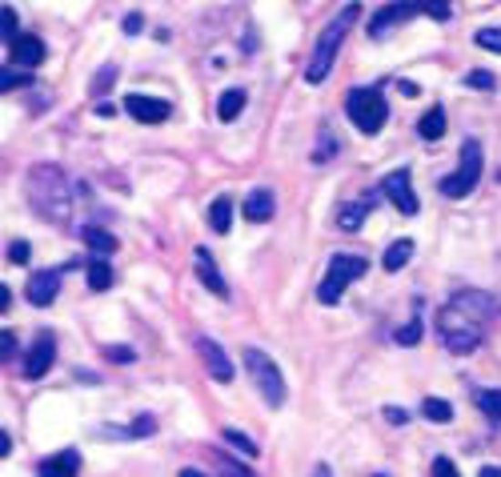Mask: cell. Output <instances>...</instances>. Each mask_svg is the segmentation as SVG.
Listing matches in <instances>:
<instances>
[{
  "label": "cell",
  "instance_id": "6da1fadb",
  "mask_svg": "<svg viewBox=\"0 0 501 477\" xmlns=\"http://www.w3.org/2000/svg\"><path fill=\"white\" fill-rule=\"evenodd\" d=\"M501 313L497 297L486 289H461L454 297L445 301V306L437 309V337L445 345L449 353H457V358H465V353H474L481 337H486V325L494 321Z\"/></svg>",
  "mask_w": 501,
  "mask_h": 477
},
{
  "label": "cell",
  "instance_id": "7a4b0ae2",
  "mask_svg": "<svg viewBox=\"0 0 501 477\" xmlns=\"http://www.w3.org/2000/svg\"><path fill=\"white\" fill-rule=\"evenodd\" d=\"M25 197L33 213L48 225H68L73 221V181L60 165H33L25 177Z\"/></svg>",
  "mask_w": 501,
  "mask_h": 477
},
{
  "label": "cell",
  "instance_id": "3957f363",
  "mask_svg": "<svg viewBox=\"0 0 501 477\" xmlns=\"http://www.w3.org/2000/svg\"><path fill=\"white\" fill-rule=\"evenodd\" d=\"M357 16H361V5L353 0V5H345L325 28H321V36H317V45H313V57H309V65H305V80H309V85H321V80L329 77V68H333V60L341 53V40H345L349 28L357 25Z\"/></svg>",
  "mask_w": 501,
  "mask_h": 477
},
{
  "label": "cell",
  "instance_id": "277c9868",
  "mask_svg": "<svg viewBox=\"0 0 501 477\" xmlns=\"http://www.w3.org/2000/svg\"><path fill=\"white\" fill-rule=\"evenodd\" d=\"M365 273H369L365 257H357V253H333L325 277H321V285H317V301L321 306H337V301L345 297V289L365 277Z\"/></svg>",
  "mask_w": 501,
  "mask_h": 477
},
{
  "label": "cell",
  "instance_id": "5b68a950",
  "mask_svg": "<svg viewBox=\"0 0 501 477\" xmlns=\"http://www.w3.org/2000/svg\"><path fill=\"white\" fill-rule=\"evenodd\" d=\"M345 113H349V120H353L357 133L373 137V133H381V129H385V120H389L385 93H381L377 85H369V88H349V93H345Z\"/></svg>",
  "mask_w": 501,
  "mask_h": 477
},
{
  "label": "cell",
  "instance_id": "8992f818",
  "mask_svg": "<svg viewBox=\"0 0 501 477\" xmlns=\"http://www.w3.org/2000/svg\"><path fill=\"white\" fill-rule=\"evenodd\" d=\"M245 373L253 378L257 385V393L265 398L269 410H281L285 405V378H281V369H277V361L269 358V353H261V349H245Z\"/></svg>",
  "mask_w": 501,
  "mask_h": 477
},
{
  "label": "cell",
  "instance_id": "52a82bcc",
  "mask_svg": "<svg viewBox=\"0 0 501 477\" xmlns=\"http://www.w3.org/2000/svg\"><path fill=\"white\" fill-rule=\"evenodd\" d=\"M481 172H486V157H481V145H477V140H465V145H461L457 169L449 172L445 181H441V192H445V197H457V201L469 197V192L477 189Z\"/></svg>",
  "mask_w": 501,
  "mask_h": 477
},
{
  "label": "cell",
  "instance_id": "ba28073f",
  "mask_svg": "<svg viewBox=\"0 0 501 477\" xmlns=\"http://www.w3.org/2000/svg\"><path fill=\"white\" fill-rule=\"evenodd\" d=\"M414 16H421L417 0H394V5L377 8V16H369V36H373V40L389 36V33H394V28L409 25V20H414Z\"/></svg>",
  "mask_w": 501,
  "mask_h": 477
},
{
  "label": "cell",
  "instance_id": "9c48e42d",
  "mask_svg": "<svg viewBox=\"0 0 501 477\" xmlns=\"http://www.w3.org/2000/svg\"><path fill=\"white\" fill-rule=\"evenodd\" d=\"M53 361H56V333H40V337L33 341V349L25 353V378L28 381H40L48 369H53Z\"/></svg>",
  "mask_w": 501,
  "mask_h": 477
},
{
  "label": "cell",
  "instance_id": "30bf717a",
  "mask_svg": "<svg viewBox=\"0 0 501 477\" xmlns=\"http://www.w3.org/2000/svg\"><path fill=\"white\" fill-rule=\"evenodd\" d=\"M197 358H200V365H205V373H209L213 381H220V385L233 381V373H237L233 361H229V353L220 349L213 337H197Z\"/></svg>",
  "mask_w": 501,
  "mask_h": 477
},
{
  "label": "cell",
  "instance_id": "8fae6325",
  "mask_svg": "<svg viewBox=\"0 0 501 477\" xmlns=\"http://www.w3.org/2000/svg\"><path fill=\"white\" fill-rule=\"evenodd\" d=\"M125 113L140 120V125H160V120H169V113H173V105L160 97H145V93H128L125 97Z\"/></svg>",
  "mask_w": 501,
  "mask_h": 477
},
{
  "label": "cell",
  "instance_id": "7c38bea8",
  "mask_svg": "<svg viewBox=\"0 0 501 477\" xmlns=\"http://www.w3.org/2000/svg\"><path fill=\"white\" fill-rule=\"evenodd\" d=\"M385 197L394 201V209H401L405 217L417 213V192H414V181H409V169H394L385 177Z\"/></svg>",
  "mask_w": 501,
  "mask_h": 477
},
{
  "label": "cell",
  "instance_id": "4fadbf2b",
  "mask_svg": "<svg viewBox=\"0 0 501 477\" xmlns=\"http://www.w3.org/2000/svg\"><path fill=\"white\" fill-rule=\"evenodd\" d=\"M56 293H60V269H45V273H33L28 277V285H25V297H28V306H53L56 301Z\"/></svg>",
  "mask_w": 501,
  "mask_h": 477
},
{
  "label": "cell",
  "instance_id": "5bb4252c",
  "mask_svg": "<svg viewBox=\"0 0 501 477\" xmlns=\"http://www.w3.org/2000/svg\"><path fill=\"white\" fill-rule=\"evenodd\" d=\"M193 265H197L200 285H205L209 293H213V297H229V281L220 277V269H217L213 253H209V249H197V253H193Z\"/></svg>",
  "mask_w": 501,
  "mask_h": 477
},
{
  "label": "cell",
  "instance_id": "9a60e30c",
  "mask_svg": "<svg viewBox=\"0 0 501 477\" xmlns=\"http://www.w3.org/2000/svg\"><path fill=\"white\" fill-rule=\"evenodd\" d=\"M36 477H80V453L77 450L53 453V458H45L36 465Z\"/></svg>",
  "mask_w": 501,
  "mask_h": 477
},
{
  "label": "cell",
  "instance_id": "2e32d148",
  "mask_svg": "<svg viewBox=\"0 0 501 477\" xmlns=\"http://www.w3.org/2000/svg\"><path fill=\"white\" fill-rule=\"evenodd\" d=\"M13 65H20L25 73H28V68H36V65H45V40L20 33L13 40Z\"/></svg>",
  "mask_w": 501,
  "mask_h": 477
},
{
  "label": "cell",
  "instance_id": "e0dca14e",
  "mask_svg": "<svg viewBox=\"0 0 501 477\" xmlns=\"http://www.w3.org/2000/svg\"><path fill=\"white\" fill-rule=\"evenodd\" d=\"M273 205H277V201H273V192H269V189H253V192H249V197H245V205H240V209H245V221H253V225H261V221H269V217H273Z\"/></svg>",
  "mask_w": 501,
  "mask_h": 477
},
{
  "label": "cell",
  "instance_id": "ac0fdd59",
  "mask_svg": "<svg viewBox=\"0 0 501 477\" xmlns=\"http://www.w3.org/2000/svg\"><path fill=\"white\" fill-rule=\"evenodd\" d=\"M80 241H85L88 249L97 253V257H108V253H117V237L108 229H100V225H85L80 229Z\"/></svg>",
  "mask_w": 501,
  "mask_h": 477
},
{
  "label": "cell",
  "instance_id": "d6986e66",
  "mask_svg": "<svg viewBox=\"0 0 501 477\" xmlns=\"http://www.w3.org/2000/svg\"><path fill=\"white\" fill-rule=\"evenodd\" d=\"M85 281H88V289L93 293H105V289H113V265H108L105 257H97V261H88V269H85Z\"/></svg>",
  "mask_w": 501,
  "mask_h": 477
},
{
  "label": "cell",
  "instance_id": "ffe728a7",
  "mask_svg": "<svg viewBox=\"0 0 501 477\" xmlns=\"http://www.w3.org/2000/svg\"><path fill=\"white\" fill-rule=\"evenodd\" d=\"M240 113H245V88H225L217 100V117L229 125V120H237Z\"/></svg>",
  "mask_w": 501,
  "mask_h": 477
},
{
  "label": "cell",
  "instance_id": "44dd1931",
  "mask_svg": "<svg viewBox=\"0 0 501 477\" xmlns=\"http://www.w3.org/2000/svg\"><path fill=\"white\" fill-rule=\"evenodd\" d=\"M409 257H414V241L401 237V241H394V245L385 249L381 265H385V273H397V269H405V265H409Z\"/></svg>",
  "mask_w": 501,
  "mask_h": 477
},
{
  "label": "cell",
  "instance_id": "7402d4cb",
  "mask_svg": "<svg viewBox=\"0 0 501 477\" xmlns=\"http://www.w3.org/2000/svg\"><path fill=\"white\" fill-rule=\"evenodd\" d=\"M229 225H233V201L217 197L213 205H209V229H213V233H229Z\"/></svg>",
  "mask_w": 501,
  "mask_h": 477
},
{
  "label": "cell",
  "instance_id": "603a6c76",
  "mask_svg": "<svg viewBox=\"0 0 501 477\" xmlns=\"http://www.w3.org/2000/svg\"><path fill=\"white\" fill-rule=\"evenodd\" d=\"M365 217H369V201H353V205H341V213H337V225L345 229V233H353V229H361L365 225Z\"/></svg>",
  "mask_w": 501,
  "mask_h": 477
},
{
  "label": "cell",
  "instance_id": "cb8c5ba5",
  "mask_svg": "<svg viewBox=\"0 0 501 477\" xmlns=\"http://www.w3.org/2000/svg\"><path fill=\"white\" fill-rule=\"evenodd\" d=\"M157 430V418H148V413H145V418H137V421H128L125 425V430H117V425H108V438H148V433H153Z\"/></svg>",
  "mask_w": 501,
  "mask_h": 477
},
{
  "label": "cell",
  "instance_id": "d4e9b609",
  "mask_svg": "<svg viewBox=\"0 0 501 477\" xmlns=\"http://www.w3.org/2000/svg\"><path fill=\"white\" fill-rule=\"evenodd\" d=\"M421 418H425V421H437V425H445L449 418H454V405H449L445 398H425V401H421Z\"/></svg>",
  "mask_w": 501,
  "mask_h": 477
},
{
  "label": "cell",
  "instance_id": "484cf974",
  "mask_svg": "<svg viewBox=\"0 0 501 477\" xmlns=\"http://www.w3.org/2000/svg\"><path fill=\"white\" fill-rule=\"evenodd\" d=\"M417 133L425 140H441V137H445V113H441V109H429V113L421 117Z\"/></svg>",
  "mask_w": 501,
  "mask_h": 477
},
{
  "label": "cell",
  "instance_id": "4316f807",
  "mask_svg": "<svg viewBox=\"0 0 501 477\" xmlns=\"http://www.w3.org/2000/svg\"><path fill=\"white\" fill-rule=\"evenodd\" d=\"M477 410L489 421H501V389H477Z\"/></svg>",
  "mask_w": 501,
  "mask_h": 477
},
{
  "label": "cell",
  "instance_id": "83f0119b",
  "mask_svg": "<svg viewBox=\"0 0 501 477\" xmlns=\"http://www.w3.org/2000/svg\"><path fill=\"white\" fill-rule=\"evenodd\" d=\"M417 8L434 20H449L454 16V0H417Z\"/></svg>",
  "mask_w": 501,
  "mask_h": 477
},
{
  "label": "cell",
  "instance_id": "f1b7e54d",
  "mask_svg": "<svg viewBox=\"0 0 501 477\" xmlns=\"http://www.w3.org/2000/svg\"><path fill=\"white\" fill-rule=\"evenodd\" d=\"M220 433H225V441L233 445V450H240V453H245V458H257V441H249L240 430H233V425H229V430H220Z\"/></svg>",
  "mask_w": 501,
  "mask_h": 477
},
{
  "label": "cell",
  "instance_id": "f546056e",
  "mask_svg": "<svg viewBox=\"0 0 501 477\" xmlns=\"http://www.w3.org/2000/svg\"><path fill=\"white\" fill-rule=\"evenodd\" d=\"M217 477H257V473L249 470L245 461H237V458H220V465H217Z\"/></svg>",
  "mask_w": 501,
  "mask_h": 477
},
{
  "label": "cell",
  "instance_id": "4dcf8cb0",
  "mask_svg": "<svg viewBox=\"0 0 501 477\" xmlns=\"http://www.w3.org/2000/svg\"><path fill=\"white\" fill-rule=\"evenodd\" d=\"M465 85H469V88H477V93H494L497 77H494V73H486V68H474V73L465 77Z\"/></svg>",
  "mask_w": 501,
  "mask_h": 477
},
{
  "label": "cell",
  "instance_id": "1f68e13d",
  "mask_svg": "<svg viewBox=\"0 0 501 477\" xmlns=\"http://www.w3.org/2000/svg\"><path fill=\"white\" fill-rule=\"evenodd\" d=\"M28 80H33V73H16V68H5V73H0V93H8V88H25Z\"/></svg>",
  "mask_w": 501,
  "mask_h": 477
},
{
  "label": "cell",
  "instance_id": "d6a6232c",
  "mask_svg": "<svg viewBox=\"0 0 501 477\" xmlns=\"http://www.w3.org/2000/svg\"><path fill=\"white\" fill-rule=\"evenodd\" d=\"M16 28H20V16H16L13 8L5 5V13H0V33H5V40H16V36H20Z\"/></svg>",
  "mask_w": 501,
  "mask_h": 477
},
{
  "label": "cell",
  "instance_id": "836d02e7",
  "mask_svg": "<svg viewBox=\"0 0 501 477\" xmlns=\"http://www.w3.org/2000/svg\"><path fill=\"white\" fill-rule=\"evenodd\" d=\"M394 337H397V345H417V341H421V317H414V321L405 325V329H397Z\"/></svg>",
  "mask_w": 501,
  "mask_h": 477
},
{
  "label": "cell",
  "instance_id": "e575fe53",
  "mask_svg": "<svg viewBox=\"0 0 501 477\" xmlns=\"http://www.w3.org/2000/svg\"><path fill=\"white\" fill-rule=\"evenodd\" d=\"M474 40L481 48H494V53H501V28H477Z\"/></svg>",
  "mask_w": 501,
  "mask_h": 477
},
{
  "label": "cell",
  "instance_id": "d590c367",
  "mask_svg": "<svg viewBox=\"0 0 501 477\" xmlns=\"http://www.w3.org/2000/svg\"><path fill=\"white\" fill-rule=\"evenodd\" d=\"M325 157H337V137L333 133H321V149L313 153V161H325Z\"/></svg>",
  "mask_w": 501,
  "mask_h": 477
},
{
  "label": "cell",
  "instance_id": "8d00e7d4",
  "mask_svg": "<svg viewBox=\"0 0 501 477\" xmlns=\"http://www.w3.org/2000/svg\"><path fill=\"white\" fill-rule=\"evenodd\" d=\"M16 349H20L16 337L5 329V333H0V358H5V365H8V358H16Z\"/></svg>",
  "mask_w": 501,
  "mask_h": 477
},
{
  "label": "cell",
  "instance_id": "74e56055",
  "mask_svg": "<svg viewBox=\"0 0 501 477\" xmlns=\"http://www.w3.org/2000/svg\"><path fill=\"white\" fill-rule=\"evenodd\" d=\"M8 261H13V265H25L28 261V241H13V245H8Z\"/></svg>",
  "mask_w": 501,
  "mask_h": 477
},
{
  "label": "cell",
  "instance_id": "f35d334b",
  "mask_svg": "<svg viewBox=\"0 0 501 477\" xmlns=\"http://www.w3.org/2000/svg\"><path fill=\"white\" fill-rule=\"evenodd\" d=\"M113 80H117V65H108V68H100L97 80H93V88L100 93V88H113Z\"/></svg>",
  "mask_w": 501,
  "mask_h": 477
},
{
  "label": "cell",
  "instance_id": "ab89813d",
  "mask_svg": "<svg viewBox=\"0 0 501 477\" xmlns=\"http://www.w3.org/2000/svg\"><path fill=\"white\" fill-rule=\"evenodd\" d=\"M105 358H108V361H133L137 353L125 349V345H105Z\"/></svg>",
  "mask_w": 501,
  "mask_h": 477
},
{
  "label": "cell",
  "instance_id": "60d3db41",
  "mask_svg": "<svg viewBox=\"0 0 501 477\" xmlns=\"http://www.w3.org/2000/svg\"><path fill=\"white\" fill-rule=\"evenodd\" d=\"M434 477H461V473H457V465L449 458H434Z\"/></svg>",
  "mask_w": 501,
  "mask_h": 477
},
{
  "label": "cell",
  "instance_id": "b9f144b4",
  "mask_svg": "<svg viewBox=\"0 0 501 477\" xmlns=\"http://www.w3.org/2000/svg\"><path fill=\"white\" fill-rule=\"evenodd\" d=\"M120 28H125L128 36H133V33H140V28H145V16H140V13H128V16H125V25H120Z\"/></svg>",
  "mask_w": 501,
  "mask_h": 477
},
{
  "label": "cell",
  "instance_id": "7bdbcfd3",
  "mask_svg": "<svg viewBox=\"0 0 501 477\" xmlns=\"http://www.w3.org/2000/svg\"><path fill=\"white\" fill-rule=\"evenodd\" d=\"M385 421H394V425H401V421H405V410H394V405H389V410H385Z\"/></svg>",
  "mask_w": 501,
  "mask_h": 477
},
{
  "label": "cell",
  "instance_id": "ee69618b",
  "mask_svg": "<svg viewBox=\"0 0 501 477\" xmlns=\"http://www.w3.org/2000/svg\"><path fill=\"white\" fill-rule=\"evenodd\" d=\"M0 453H5V458L13 453V438H8V430H0Z\"/></svg>",
  "mask_w": 501,
  "mask_h": 477
},
{
  "label": "cell",
  "instance_id": "f6af8a7d",
  "mask_svg": "<svg viewBox=\"0 0 501 477\" xmlns=\"http://www.w3.org/2000/svg\"><path fill=\"white\" fill-rule=\"evenodd\" d=\"M8 306H13V289L0 285V309H8Z\"/></svg>",
  "mask_w": 501,
  "mask_h": 477
},
{
  "label": "cell",
  "instance_id": "bcb514c9",
  "mask_svg": "<svg viewBox=\"0 0 501 477\" xmlns=\"http://www.w3.org/2000/svg\"><path fill=\"white\" fill-rule=\"evenodd\" d=\"M477 477H501V465H481Z\"/></svg>",
  "mask_w": 501,
  "mask_h": 477
},
{
  "label": "cell",
  "instance_id": "7dc6e473",
  "mask_svg": "<svg viewBox=\"0 0 501 477\" xmlns=\"http://www.w3.org/2000/svg\"><path fill=\"white\" fill-rule=\"evenodd\" d=\"M313 477H333V473H329V465H317V470H313Z\"/></svg>",
  "mask_w": 501,
  "mask_h": 477
},
{
  "label": "cell",
  "instance_id": "c3c4849f",
  "mask_svg": "<svg viewBox=\"0 0 501 477\" xmlns=\"http://www.w3.org/2000/svg\"><path fill=\"white\" fill-rule=\"evenodd\" d=\"M180 477H205L200 470H180Z\"/></svg>",
  "mask_w": 501,
  "mask_h": 477
}]
</instances>
